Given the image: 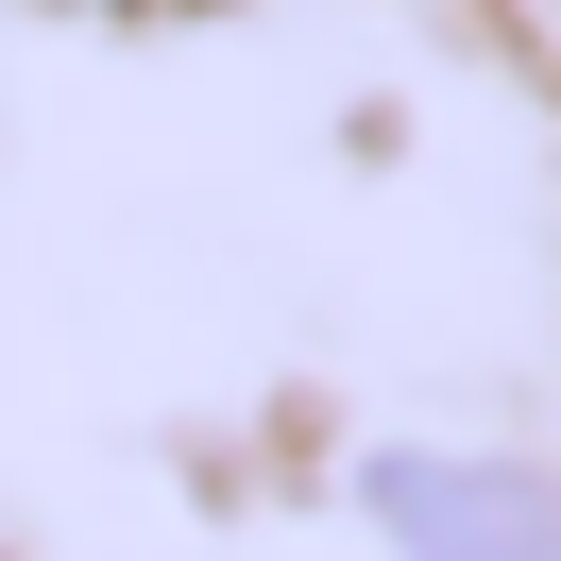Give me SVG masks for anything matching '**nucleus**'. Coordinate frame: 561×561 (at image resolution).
<instances>
[{
    "label": "nucleus",
    "instance_id": "obj_1",
    "mask_svg": "<svg viewBox=\"0 0 561 561\" xmlns=\"http://www.w3.org/2000/svg\"><path fill=\"white\" fill-rule=\"evenodd\" d=\"M357 493H375V527H391L409 561H561V493H545V477H511V459L391 443Z\"/></svg>",
    "mask_w": 561,
    "mask_h": 561
}]
</instances>
